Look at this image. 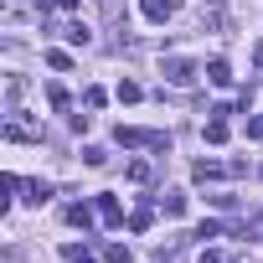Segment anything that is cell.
Instances as JSON below:
<instances>
[{
    "label": "cell",
    "instance_id": "cell-15",
    "mask_svg": "<svg viewBox=\"0 0 263 263\" xmlns=\"http://www.w3.org/2000/svg\"><path fill=\"white\" fill-rule=\"evenodd\" d=\"M103 258H108V263H129V258H135V253H129L124 242H108V248H103Z\"/></svg>",
    "mask_w": 263,
    "mask_h": 263
},
{
    "label": "cell",
    "instance_id": "cell-11",
    "mask_svg": "<svg viewBox=\"0 0 263 263\" xmlns=\"http://www.w3.org/2000/svg\"><path fill=\"white\" fill-rule=\"evenodd\" d=\"M83 165H93V171L108 165V150H103V145H88V150H83Z\"/></svg>",
    "mask_w": 263,
    "mask_h": 263
},
{
    "label": "cell",
    "instance_id": "cell-4",
    "mask_svg": "<svg viewBox=\"0 0 263 263\" xmlns=\"http://www.w3.org/2000/svg\"><path fill=\"white\" fill-rule=\"evenodd\" d=\"M140 11H145V21L165 26V21H171V11H176V0H140Z\"/></svg>",
    "mask_w": 263,
    "mask_h": 263
},
{
    "label": "cell",
    "instance_id": "cell-5",
    "mask_svg": "<svg viewBox=\"0 0 263 263\" xmlns=\"http://www.w3.org/2000/svg\"><path fill=\"white\" fill-rule=\"evenodd\" d=\"M206 83H212V88H232V67H227L222 57H217V62H206Z\"/></svg>",
    "mask_w": 263,
    "mask_h": 263
},
{
    "label": "cell",
    "instance_id": "cell-18",
    "mask_svg": "<svg viewBox=\"0 0 263 263\" xmlns=\"http://www.w3.org/2000/svg\"><path fill=\"white\" fill-rule=\"evenodd\" d=\"M47 67H57V72H67V67H72V57H67V52H47Z\"/></svg>",
    "mask_w": 263,
    "mask_h": 263
},
{
    "label": "cell",
    "instance_id": "cell-14",
    "mask_svg": "<svg viewBox=\"0 0 263 263\" xmlns=\"http://www.w3.org/2000/svg\"><path fill=\"white\" fill-rule=\"evenodd\" d=\"M242 237H263V212H253V217H242V227H237Z\"/></svg>",
    "mask_w": 263,
    "mask_h": 263
},
{
    "label": "cell",
    "instance_id": "cell-10",
    "mask_svg": "<svg viewBox=\"0 0 263 263\" xmlns=\"http://www.w3.org/2000/svg\"><path fill=\"white\" fill-rule=\"evenodd\" d=\"M67 42H72V47H88V42H93V31H88L83 21H72V26H67Z\"/></svg>",
    "mask_w": 263,
    "mask_h": 263
},
{
    "label": "cell",
    "instance_id": "cell-6",
    "mask_svg": "<svg viewBox=\"0 0 263 263\" xmlns=\"http://www.w3.org/2000/svg\"><path fill=\"white\" fill-rule=\"evenodd\" d=\"M119 145L140 150V145H155V135H145V129H124V124H119Z\"/></svg>",
    "mask_w": 263,
    "mask_h": 263
},
{
    "label": "cell",
    "instance_id": "cell-8",
    "mask_svg": "<svg viewBox=\"0 0 263 263\" xmlns=\"http://www.w3.org/2000/svg\"><path fill=\"white\" fill-rule=\"evenodd\" d=\"M93 217H98V206H83V201L67 206V222H72V227H93Z\"/></svg>",
    "mask_w": 263,
    "mask_h": 263
},
{
    "label": "cell",
    "instance_id": "cell-21",
    "mask_svg": "<svg viewBox=\"0 0 263 263\" xmlns=\"http://www.w3.org/2000/svg\"><path fill=\"white\" fill-rule=\"evenodd\" d=\"M248 140H263V114H258V119H248Z\"/></svg>",
    "mask_w": 263,
    "mask_h": 263
},
{
    "label": "cell",
    "instance_id": "cell-19",
    "mask_svg": "<svg viewBox=\"0 0 263 263\" xmlns=\"http://www.w3.org/2000/svg\"><path fill=\"white\" fill-rule=\"evenodd\" d=\"M47 103H52V108H67V88L52 83V88H47Z\"/></svg>",
    "mask_w": 263,
    "mask_h": 263
},
{
    "label": "cell",
    "instance_id": "cell-12",
    "mask_svg": "<svg viewBox=\"0 0 263 263\" xmlns=\"http://www.w3.org/2000/svg\"><path fill=\"white\" fill-rule=\"evenodd\" d=\"M47 196H52V186H47V181H26V201H36V206H42Z\"/></svg>",
    "mask_w": 263,
    "mask_h": 263
},
{
    "label": "cell",
    "instance_id": "cell-9",
    "mask_svg": "<svg viewBox=\"0 0 263 263\" xmlns=\"http://www.w3.org/2000/svg\"><path fill=\"white\" fill-rule=\"evenodd\" d=\"M191 176L206 186V181H217V176H222V165H217V160H196V171H191Z\"/></svg>",
    "mask_w": 263,
    "mask_h": 263
},
{
    "label": "cell",
    "instance_id": "cell-20",
    "mask_svg": "<svg viewBox=\"0 0 263 263\" xmlns=\"http://www.w3.org/2000/svg\"><path fill=\"white\" fill-rule=\"evenodd\" d=\"M129 227H135V232H145V227H150V206H140L135 217H129Z\"/></svg>",
    "mask_w": 263,
    "mask_h": 263
},
{
    "label": "cell",
    "instance_id": "cell-13",
    "mask_svg": "<svg viewBox=\"0 0 263 263\" xmlns=\"http://www.w3.org/2000/svg\"><path fill=\"white\" fill-rule=\"evenodd\" d=\"M160 206H165L171 217H181V212H186V196H181V191H165V196H160Z\"/></svg>",
    "mask_w": 263,
    "mask_h": 263
},
{
    "label": "cell",
    "instance_id": "cell-24",
    "mask_svg": "<svg viewBox=\"0 0 263 263\" xmlns=\"http://www.w3.org/2000/svg\"><path fill=\"white\" fill-rule=\"evenodd\" d=\"M62 11H78V0H62Z\"/></svg>",
    "mask_w": 263,
    "mask_h": 263
},
{
    "label": "cell",
    "instance_id": "cell-2",
    "mask_svg": "<svg viewBox=\"0 0 263 263\" xmlns=\"http://www.w3.org/2000/svg\"><path fill=\"white\" fill-rule=\"evenodd\" d=\"M93 206H98V222H103V227H119V222H124V206H119V196H114V191H98V201H93Z\"/></svg>",
    "mask_w": 263,
    "mask_h": 263
},
{
    "label": "cell",
    "instance_id": "cell-17",
    "mask_svg": "<svg viewBox=\"0 0 263 263\" xmlns=\"http://www.w3.org/2000/svg\"><path fill=\"white\" fill-rule=\"evenodd\" d=\"M129 181H150V160H129Z\"/></svg>",
    "mask_w": 263,
    "mask_h": 263
},
{
    "label": "cell",
    "instance_id": "cell-7",
    "mask_svg": "<svg viewBox=\"0 0 263 263\" xmlns=\"http://www.w3.org/2000/svg\"><path fill=\"white\" fill-rule=\"evenodd\" d=\"M201 135H206V145H227V119H222V114H217V119H206Z\"/></svg>",
    "mask_w": 263,
    "mask_h": 263
},
{
    "label": "cell",
    "instance_id": "cell-1",
    "mask_svg": "<svg viewBox=\"0 0 263 263\" xmlns=\"http://www.w3.org/2000/svg\"><path fill=\"white\" fill-rule=\"evenodd\" d=\"M165 83H176V88H191L196 83V62H186V57H165Z\"/></svg>",
    "mask_w": 263,
    "mask_h": 263
},
{
    "label": "cell",
    "instance_id": "cell-22",
    "mask_svg": "<svg viewBox=\"0 0 263 263\" xmlns=\"http://www.w3.org/2000/svg\"><path fill=\"white\" fill-rule=\"evenodd\" d=\"M67 263H98V258H88L83 248H67Z\"/></svg>",
    "mask_w": 263,
    "mask_h": 263
},
{
    "label": "cell",
    "instance_id": "cell-23",
    "mask_svg": "<svg viewBox=\"0 0 263 263\" xmlns=\"http://www.w3.org/2000/svg\"><path fill=\"white\" fill-rule=\"evenodd\" d=\"M36 6H42V11H47V6H62V0H36Z\"/></svg>",
    "mask_w": 263,
    "mask_h": 263
},
{
    "label": "cell",
    "instance_id": "cell-16",
    "mask_svg": "<svg viewBox=\"0 0 263 263\" xmlns=\"http://www.w3.org/2000/svg\"><path fill=\"white\" fill-rule=\"evenodd\" d=\"M119 98H124V103H140V83L124 78V83H119Z\"/></svg>",
    "mask_w": 263,
    "mask_h": 263
},
{
    "label": "cell",
    "instance_id": "cell-3",
    "mask_svg": "<svg viewBox=\"0 0 263 263\" xmlns=\"http://www.w3.org/2000/svg\"><path fill=\"white\" fill-rule=\"evenodd\" d=\"M227 26H232L227 6H201V31H227Z\"/></svg>",
    "mask_w": 263,
    "mask_h": 263
}]
</instances>
